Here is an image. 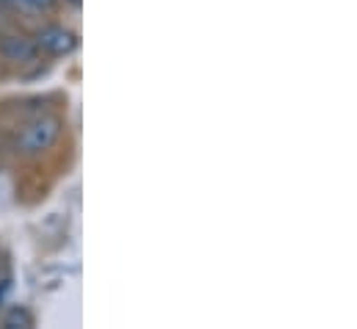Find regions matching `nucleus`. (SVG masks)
<instances>
[{
	"mask_svg": "<svg viewBox=\"0 0 357 329\" xmlns=\"http://www.w3.org/2000/svg\"><path fill=\"white\" fill-rule=\"evenodd\" d=\"M61 136V119L59 116H39L28 122L17 139V150L22 155H42L47 153Z\"/></svg>",
	"mask_w": 357,
	"mask_h": 329,
	"instance_id": "1",
	"label": "nucleus"
},
{
	"mask_svg": "<svg viewBox=\"0 0 357 329\" xmlns=\"http://www.w3.org/2000/svg\"><path fill=\"white\" fill-rule=\"evenodd\" d=\"M36 47H42V50L50 53V56H70V53L78 47V36H75L70 28L47 25V28L39 31V36H36Z\"/></svg>",
	"mask_w": 357,
	"mask_h": 329,
	"instance_id": "2",
	"label": "nucleus"
},
{
	"mask_svg": "<svg viewBox=\"0 0 357 329\" xmlns=\"http://www.w3.org/2000/svg\"><path fill=\"white\" fill-rule=\"evenodd\" d=\"M36 42L20 33H8L0 39V56L11 64H22V61H33L36 59Z\"/></svg>",
	"mask_w": 357,
	"mask_h": 329,
	"instance_id": "3",
	"label": "nucleus"
},
{
	"mask_svg": "<svg viewBox=\"0 0 357 329\" xmlns=\"http://www.w3.org/2000/svg\"><path fill=\"white\" fill-rule=\"evenodd\" d=\"M3 327H8V329H28V327H33V316L25 310V307H11L6 316H3Z\"/></svg>",
	"mask_w": 357,
	"mask_h": 329,
	"instance_id": "4",
	"label": "nucleus"
},
{
	"mask_svg": "<svg viewBox=\"0 0 357 329\" xmlns=\"http://www.w3.org/2000/svg\"><path fill=\"white\" fill-rule=\"evenodd\" d=\"M8 3H17V6L31 8V11H45V8H50L56 0H8Z\"/></svg>",
	"mask_w": 357,
	"mask_h": 329,
	"instance_id": "5",
	"label": "nucleus"
},
{
	"mask_svg": "<svg viewBox=\"0 0 357 329\" xmlns=\"http://www.w3.org/2000/svg\"><path fill=\"white\" fill-rule=\"evenodd\" d=\"M70 3H73V6H81V0H70Z\"/></svg>",
	"mask_w": 357,
	"mask_h": 329,
	"instance_id": "6",
	"label": "nucleus"
}]
</instances>
